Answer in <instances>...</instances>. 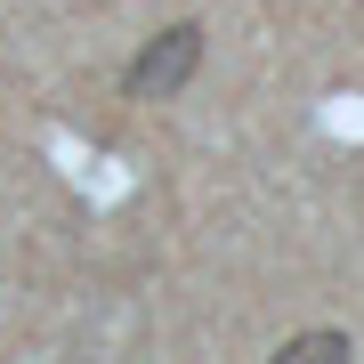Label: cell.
I'll list each match as a JSON object with an SVG mask.
<instances>
[{"mask_svg": "<svg viewBox=\"0 0 364 364\" xmlns=\"http://www.w3.org/2000/svg\"><path fill=\"white\" fill-rule=\"evenodd\" d=\"M195 65H203V25H170V33H154L130 57V81H122V90L146 97V105H154V97H178L186 81H195Z\"/></svg>", "mask_w": 364, "mask_h": 364, "instance_id": "obj_1", "label": "cell"}, {"mask_svg": "<svg viewBox=\"0 0 364 364\" xmlns=\"http://www.w3.org/2000/svg\"><path fill=\"white\" fill-rule=\"evenodd\" d=\"M332 356H356L348 332H299V340H284V364H332Z\"/></svg>", "mask_w": 364, "mask_h": 364, "instance_id": "obj_2", "label": "cell"}]
</instances>
